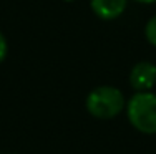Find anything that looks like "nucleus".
I'll return each mask as SVG.
<instances>
[{
	"label": "nucleus",
	"mask_w": 156,
	"mask_h": 154,
	"mask_svg": "<svg viewBox=\"0 0 156 154\" xmlns=\"http://www.w3.org/2000/svg\"><path fill=\"white\" fill-rule=\"evenodd\" d=\"M7 50H9V46H7V40H5V36L2 35V32H0V63H2L3 58L7 56Z\"/></svg>",
	"instance_id": "nucleus-6"
},
{
	"label": "nucleus",
	"mask_w": 156,
	"mask_h": 154,
	"mask_svg": "<svg viewBox=\"0 0 156 154\" xmlns=\"http://www.w3.org/2000/svg\"><path fill=\"white\" fill-rule=\"evenodd\" d=\"M129 123L144 134L156 133V94L148 91H138L128 101Z\"/></svg>",
	"instance_id": "nucleus-1"
},
{
	"label": "nucleus",
	"mask_w": 156,
	"mask_h": 154,
	"mask_svg": "<svg viewBox=\"0 0 156 154\" xmlns=\"http://www.w3.org/2000/svg\"><path fill=\"white\" fill-rule=\"evenodd\" d=\"M91 9L103 20H113L125 12L126 0H91Z\"/></svg>",
	"instance_id": "nucleus-4"
},
{
	"label": "nucleus",
	"mask_w": 156,
	"mask_h": 154,
	"mask_svg": "<svg viewBox=\"0 0 156 154\" xmlns=\"http://www.w3.org/2000/svg\"><path fill=\"white\" fill-rule=\"evenodd\" d=\"M136 2H141V3H153L156 0H136Z\"/></svg>",
	"instance_id": "nucleus-7"
},
{
	"label": "nucleus",
	"mask_w": 156,
	"mask_h": 154,
	"mask_svg": "<svg viewBox=\"0 0 156 154\" xmlns=\"http://www.w3.org/2000/svg\"><path fill=\"white\" fill-rule=\"evenodd\" d=\"M65 2H73V0H65Z\"/></svg>",
	"instance_id": "nucleus-8"
},
{
	"label": "nucleus",
	"mask_w": 156,
	"mask_h": 154,
	"mask_svg": "<svg viewBox=\"0 0 156 154\" xmlns=\"http://www.w3.org/2000/svg\"><path fill=\"white\" fill-rule=\"evenodd\" d=\"M129 83L136 91H148L156 83V65L150 61H140L129 73Z\"/></svg>",
	"instance_id": "nucleus-3"
},
{
	"label": "nucleus",
	"mask_w": 156,
	"mask_h": 154,
	"mask_svg": "<svg viewBox=\"0 0 156 154\" xmlns=\"http://www.w3.org/2000/svg\"><path fill=\"white\" fill-rule=\"evenodd\" d=\"M125 108V98L120 90L113 86H100L87 98V109L98 119L115 118Z\"/></svg>",
	"instance_id": "nucleus-2"
},
{
	"label": "nucleus",
	"mask_w": 156,
	"mask_h": 154,
	"mask_svg": "<svg viewBox=\"0 0 156 154\" xmlns=\"http://www.w3.org/2000/svg\"><path fill=\"white\" fill-rule=\"evenodd\" d=\"M144 33H146V38L151 45L156 46V15L151 18L146 23V28H144Z\"/></svg>",
	"instance_id": "nucleus-5"
}]
</instances>
